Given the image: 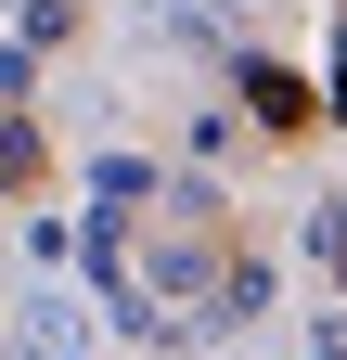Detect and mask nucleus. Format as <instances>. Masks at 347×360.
I'll use <instances>...</instances> for the list:
<instances>
[{"mask_svg":"<svg viewBox=\"0 0 347 360\" xmlns=\"http://www.w3.org/2000/svg\"><path fill=\"white\" fill-rule=\"evenodd\" d=\"M244 90H257V116H270V129H309V116H322V103H309V77H283V65H257Z\"/></svg>","mask_w":347,"mask_h":360,"instance_id":"1","label":"nucleus"},{"mask_svg":"<svg viewBox=\"0 0 347 360\" xmlns=\"http://www.w3.org/2000/svg\"><path fill=\"white\" fill-rule=\"evenodd\" d=\"M334 103H347V90H334Z\"/></svg>","mask_w":347,"mask_h":360,"instance_id":"2","label":"nucleus"},{"mask_svg":"<svg viewBox=\"0 0 347 360\" xmlns=\"http://www.w3.org/2000/svg\"><path fill=\"white\" fill-rule=\"evenodd\" d=\"M334 245H347V232H334Z\"/></svg>","mask_w":347,"mask_h":360,"instance_id":"3","label":"nucleus"}]
</instances>
